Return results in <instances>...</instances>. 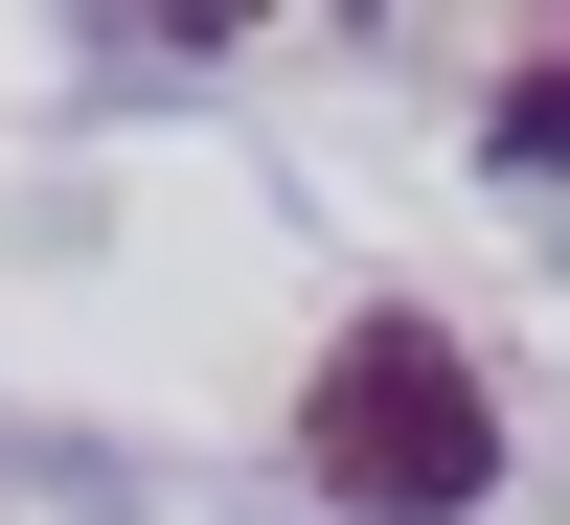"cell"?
I'll list each match as a JSON object with an SVG mask.
<instances>
[{
    "instance_id": "1",
    "label": "cell",
    "mask_w": 570,
    "mask_h": 525,
    "mask_svg": "<svg viewBox=\"0 0 570 525\" xmlns=\"http://www.w3.org/2000/svg\"><path fill=\"white\" fill-rule=\"evenodd\" d=\"M297 457L365 525H480L502 503V389H480V343H434L411 298H365L320 343V389H297Z\"/></svg>"
},
{
    "instance_id": "2",
    "label": "cell",
    "mask_w": 570,
    "mask_h": 525,
    "mask_svg": "<svg viewBox=\"0 0 570 525\" xmlns=\"http://www.w3.org/2000/svg\"><path fill=\"white\" fill-rule=\"evenodd\" d=\"M502 161H525V183H570V46H548V69H502Z\"/></svg>"
}]
</instances>
